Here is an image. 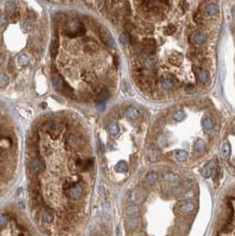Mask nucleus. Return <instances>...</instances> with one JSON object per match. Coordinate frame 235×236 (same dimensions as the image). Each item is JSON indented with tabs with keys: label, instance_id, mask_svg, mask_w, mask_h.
Listing matches in <instances>:
<instances>
[{
	"label": "nucleus",
	"instance_id": "f257e3e1",
	"mask_svg": "<svg viewBox=\"0 0 235 236\" xmlns=\"http://www.w3.org/2000/svg\"><path fill=\"white\" fill-rule=\"evenodd\" d=\"M85 27L83 22H79L78 20H70L66 23L63 33L66 37L69 38H75L76 37H82L85 34Z\"/></svg>",
	"mask_w": 235,
	"mask_h": 236
},
{
	"label": "nucleus",
	"instance_id": "f03ea898",
	"mask_svg": "<svg viewBox=\"0 0 235 236\" xmlns=\"http://www.w3.org/2000/svg\"><path fill=\"white\" fill-rule=\"evenodd\" d=\"M44 128H46V131L53 139H56L63 129V124L59 121H51L45 124Z\"/></svg>",
	"mask_w": 235,
	"mask_h": 236
},
{
	"label": "nucleus",
	"instance_id": "7ed1b4c3",
	"mask_svg": "<svg viewBox=\"0 0 235 236\" xmlns=\"http://www.w3.org/2000/svg\"><path fill=\"white\" fill-rule=\"evenodd\" d=\"M100 38L101 39L102 42L108 47H110V48H115L116 47V44H115V42L114 38H113L112 35H111L110 31L107 29V28H100Z\"/></svg>",
	"mask_w": 235,
	"mask_h": 236
},
{
	"label": "nucleus",
	"instance_id": "20e7f679",
	"mask_svg": "<svg viewBox=\"0 0 235 236\" xmlns=\"http://www.w3.org/2000/svg\"><path fill=\"white\" fill-rule=\"evenodd\" d=\"M141 46H142L141 49L143 50V52L148 55L154 54L156 51V43H155V40L154 38H144L142 40Z\"/></svg>",
	"mask_w": 235,
	"mask_h": 236
},
{
	"label": "nucleus",
	"instance_id": "39448f33",
	"mask_svg": "<svg viewBox=\"0 0 235 236\" xmlns=\"http://www.w3.org/2000/svg\"><path fill=\"white\" fill-rule=\"evenodd\" d=\"M65 194L72 200H78L82 198L84 194V188L79 184H73V186Z\"/></svg>",
	"mask_w": 235,
	"mask_h": 236
},
{
	"label": "nucleus",
	"instance_id": "423d86ee",
	"mask_svg": "<svg viewBox=\"0 0 235 236\" xmlns=\"http://www.w3.org/2000/svg\"><path fill=\"white\" fill-rule=\"evenodd\" d=\"M94 161L93 159H80L77 158L75 161V165L80 172H88L93 167Z\"/></svg>",
	"mask_w": 235,
	"mask_h": 236
},
{
	"label": "nucleus",
	"instance_id": "0eeeda50",
	"mask_svg": "<svg viewBox=\"0 0 235 236\" xmlns=\"http://www.w3.org/2000/svg\"><path fill=\"white\" fill-rule=\"evenodd\" d=\"M30 171L34 174H39L45 170V163L41 158H35L30 162Z\"/></svg>",
	"mask_w": 235,
	"mask_h": 236
},
{
	"label": "nucleus",
	"instance_id": "6e6552de",
	"mask_svg": "<svg viewBox=\"0 0 235 236\" xmlns=\"http://www.w3.org/2000/svg\"><path fill=\"white\" fill-rule=\"evenodd\" d=\"M52 74H53V77H52L53 85H54V87L58 90V89H59V88L61 87V85H63L65 80L63 79V77L61 76V75L58 72L57 69H55L54 66L52 67Z\"/></svg>",
	"mask_w": 235,
	"mask_h": 236
},
{
	"label": "nucleus",
	"instance_id": "1a4fd4ad",
	"mask_svg": "<svg viewBox=\"0 0 235 236\" xmlns=\"http://www.w3.org/2000/svg\"><path fill=\"white\" fill-rule=\"evenodd\" d=\"M126 200L130 203H138L142 200V194L138 189H133L128 192L126 195Z\"/></svg>",
	"mask_w": 235,
	"mask_h": 236
},
{
	"label": "nucleus",
	"instance_id": "9d476101",
	"mask_svg": "<svg viewBox=\"0 0 235 236\" xmlns=\"http://www.w3.org/2000/svg\"><path fill=\"white\" fill-rule=\"evenodd\" d=\"M216 164L214 163V162H208V163L203 167L202 170V175L203 177L208 178L214 176L216 174Z\"/></svg>",
	"mask_w": 235,
	"mask_h": 236
},
{
	"label": "nucleus",
	"instance_id": "9b49d317",
	"mask_svg": "<svg viewBox=\"0 0 235 236\" xmlns=\"http://www.w3.org/2000/svg\"><path fill=\"white\" fill-rule=\"evenodd\" d=\"M195 209V205L192 202H184L179 205V211L183 214H192Z\"/></svg>",
	"mask_w": 235,
	"mask_h": 236
},
{
	"label": "nucleus",
	"instance_id": "f8f14e48",
	"mask_svg": "<svg viewBox=\"0 0 235 236\" xmlns=\"http://www.w3.org/2000/svg\"><path fill=\"white\" fill-rule=\"evenodd\" d=\"M161 85L163 90L165 91H171L174 88L175 86V80L173 77H169V76H165L162 77L161 81Z\"/></svg>",
	"mask_w": 235,
	"mask_h": 236
},
{
	"label": "nucleus",
	"instance_id": "ddd939ff",
	"mask_svg": "<svg viewBox=\"0 0 235 236\" xmlns=\"http://www.w3.org/2000/svg\"><path fill=\"white\" fill-rule=\"evenodd\" d=\"M58 91L61 94H63L64 96L69 97V98H71V97H73V95H74V89L67 82L63 83V85H61V87L59 89H58Z\"/></svg>",
	"mask_w": 235,
	"mask_h": 236
},
{
	"label": "nucleus",
	"instance_id": "4468645a",
	"mask_svg": "<svg viewBox=\"0 0 235 236\" xmlns=\"http://www.w3.org/2000/svg\"><path fill=\"white\" fill-rule=\"evenodd\" d=\"M84 50L86 54H96L99 50V45L96 43L90 41V42H86V44L84 46Z\"/></svg>",
	"mask_w": 235,
	"mask_h": 236
},
{
	"label": "nucleus",
	"instance_id": "2eb2a0df",
	"mask_svg": "<svg viewBox=\"0 0 235 236\" xmlns=\"http://www.w3.org/2000/svg\"><path fill=\"white\" fill-rule=\"evenodd\" d=\"M58 49H59V39L57 36H54L51 43V46H50V54L52 58L56 57V55L58 54Z\"/></svg>",
	"mask_w": 235,
	"mask_h": 236
},
{
	"label": "nucleus",
	"instance_id": "dca6fc26",
	"mask_svg": "<svg viewBox=\"0 0 235 236\" xmlns=\"http://www.w3.org/2000/svg\"><path fill=\"white\" fill-rule=\"evenodd\" d=\"M126 115L131 120H137L140 116V111L137 107H130L126 110Z\"/></svg>",
	"mask_w": 235,
	"mask_h": 236
},
{
	"label": "nucleus",
	"instance_id": "f3484780",
	"mask_svg": "<svg viewBox=\"0 0 235 236\" xmlns=\"http://www.w3.org/2000/svg\"><path fill=\"white\" fill-rule=\"evenodd\" d=\"M158 179V173L155 171H150L145 177V182L147 185H154Z\"/></svg>",
	"mask_w": 235,
	"mask_h": 236
},
{
	"label": "nucleus",
	"instance_id": "a211bd4d",
	"mask_svg": "<svg viewBox=\"0 0 235 236\" xmlns=\"http://www.w3.org/2000/svg\"><path fill=\"white\" fill-rule=\"evenodd\" d=\"M109 97H110V92H109V91H108L107 89H106V88H103V89H101L100 91L98 93V95H97V103H99V102H100V103H105V101L107 100Z\"/></svg>",
	"mask_w": 235,
	"mask_h": 236
},
{
	"label": "nucleus",
	"instance_id": "6ab92c4d",
	"mask_svg": "<svg viewBox=\"0 0 235 236\" xmlns=\"http://www.w3.org/2000/svg\"><path fill=\"white\" fill-rule=\"evenodd\" d=\"M202 124L203 130L206 133H208L210 132L214 128V124L212 122V120L209 117H204L202 118Z\"/></svg>",
	"mask_w": 235,
	"mask_h": 236
},
{
	"label": "nucleus",
	"instance_id": "aec40b11",
	"mask_svg": "<svg viewBox=\"0 0 235 236\" xmlns=\"http://www.w3.org/2000/svg\"><path fill=\"white\" fill-rule=\"evenodd\" d=\"M140 212V209L138 205H130L126 209V214L130 218H134L137 217Z\"/></svg>",
	"mask_w": 235,
	"mask_h": 236
},
{
	"label": "nucleus",
	"instance_id": "412c9836",
	"mask_svg": "<svg viewBox=\"0 0 235 236\" xmlns=\"http://www.w3.org/2000/svg\"><path fill=\"white\" fill-rule=\"evenodd\" d=\"M196 75H197L198 79L200 82H202L203 84L207 83L208 80V73L207 70L204 69H198L196 71Z\"/></svg>",
	"mask_w": 235,
	"mask_h": 236
},
{
	"label": "nucleus",
	"instance_id": "4be33fe9",
	"mask_svg": "<svg viewBox=\"0 0 235 236\" xmlns=\"http://www.w3.org/2000/svg\"><path fill=\"white\" fill-rule=\"evenodd\" d=\"M169 61L172 65L179 66L182 63V61H183V56L179 54H172V55L170 56V58H169Z\"/></svg>",
	"mask_w": 235,
	"mask_h": 236
},
{
	"label": "nucleus",
	"instance_id": "5701e85b",
	"mask_svg": "<svg viewBox=\"0 0 235 236\" xmlns=\"http://www.w3.org/2000/svg\"><path fill=\"white\" fill-rule=\"evenodd\" d=\"M115 172H119V173H125L128 172V164L127 162L124 161H120L116 163V165L115 166Z\"/></svg>",
	"mask_w": 235,
	"mask_h": 236
},
{
	"label": "nucleus",
	"instance_id": "b1692460",
	"mask_svg": "<svg viewBox=\"0 0 235 236\" xmlns=\"http://www.w3.org/2000/svg\"><path fill=\"white\" fill-rule=\"evenodd\" d=\"M219 12V7L217 5H215V4H209L208 6H206L205 7V13L208 14V15H214V14H217Z\"/></svg>",
	"mask_w": 235,
	"mask_h": 236
},
{
	"label": "nucleus",
	"instance_id": "393cba45",
	"mask_svg": "<svg viewBox=\"0 0 235 236\" xmlns=\"http://www.w3.org/2000/svg\"><path fill=\"white\" fill-rule=\"evenodd\" d=\"M193 40H194L195 43L199 44H203L206 41V35L203 32H201V31L196 32L193 36Z\"/></svg>",
	"mask_w": 235,
	"mask_h": 236
},
{
	"label": "nucleus",
	"instance_id": "a878e982",
	"mask_svg": "<svg viewBox=\"0 0 235 236\" xmlns=\"http://www.w3.org/2000/svg\"><path fill=\"white\" fill-rule=\"evenodd\" d=\"M163 179H165L167 181H170V182H176L179 179V176L173 172H166L163 175Z\"/></svg>",
	"mask_w": 235,
	"mask_h": 236
},
{
	"label": "nucleus",
	"instance_id": "bb28decb",
	"mask_svg": "<svg viewBox=\"0 0 235 236\" xmlns=\"http://www.w3.org/2000/svg\"><path fill=\"white\" fill-rule=\"evenodd\" d=\"M194 150L198 153H202L205 150V142L202 140H197L194 142Z\"/></svg>",
	"mask_w": 235,
	"mask_h": 236
},
{
	"label": "nucleus",
	"instance_id": "cd10ccee",
	"mask_svg": "<svg viewBox=\"0 0 235 236\" xmlns=\"http://www.w3.org/2000/svg\"><path fill=\"white\" fill-rule=\"evenodd\" d=\"M107 130H108V132L111 135H113V136H116V135L119 133V131H120L117 124H115V123H114V122L108 124Z\"/></svg>",
	"mask_w": 235,
	"mask_h": 236
},
{
	"label": "nucleus",
	"instance_id": "c85d7f7f",
	"mask_svg": "<svg viewBox=\"0 0 235 236\" xmlns=\"http://www.w3.org/2000/svg\"><path fill=\"white\" fill-rule=\"evenodd\" d=\"M54 219V216L53 214V212H51V211H44L42 215V220H43V222L44 223H46V224H49V223H51V222H53Z\"/></svg>",
	"mask_w": 235,
	"mask_h": 236
},
{
	"label": "nucleus",
	"instance_id": "c756f323",
	"mask_svg": "<svg viewBox=\"0 0 235 236\" xmlns=\"http://www.w3.org/2000/svg\"><path fill=\"white\" fill-rule=\"evenodd\" d=\"M221 154L224 158L229 157L230 154H231V146H230L229 142H225L224 145L222 146L221 147Z\"/></svg>",
	"mask_w": 235,
	"mask_h": 236
},
{
	"label": "nucleus",
	"instance_id": "7c9ffc66",
	"mask_svg": "<svg viewBox=\"0 0 235 236\" xmlns=\"http://www.w3.org/2000/svg\"><path fill=\"white\" fill-rule=\"evenodd\" d=\"M176 160L180 162H185L187 160V153L185 150H177L176 152Z\"/></svg>",
	"mask_w": 235,
	"mask_h": 236
},
{
	"label": "nucleus",
	"instance_id": "2f4dec72",
	"mask_svg": "<svg viewBox=\"0 0 235 236\" xmlns=\"http://www.w3.org/2000/svg\"><path fill=\"white\" fill-rule=\"evenodd\" d=\"M155 63H156V60H155V58L154 57H149V58H147V59H146L145 66H146V69H154V67L155 66Z\"/></svg>",
	"mask_w": 235,
	"mask_h": 236
},
{
	"label": "nucleus",
	"instance_id": "473e14b6",
	"mask_svg": "<svg viewBox=\"0 0 235 236\" xmlns=\"http://www.w3.org/2000/svg\"><path fill=\"white\" fill-rule=\"evenodd\" d=\"M119 40H120V42L123 44H127L130 42V37L129 33H122L120 35V37H119Z\"/></svg>",
	"mask_w": 235,
	"mask_h": 236
},
{
	"label": "nucleus",
	"instance_id": "72a5a7b5",
	"mask_svg": "<svg viewBox=\"0 0 235 236\" xmlns=\"http://www.w3.org/2000/svg\"><path fill=\"white\" fill-rule=\"evenodd\" d=\"M33 22L29 20H26L22 24V28L25 32H29L33 29Z\"/></svg>",
	"mask_w": 235,
	"mask_h": 236
},
{
	"label": "nucleus",
	"instance_id": "f704fd0d",
	"mask_svg": "<svg viewBox=\"0 0 235 236\" xmlns=\"http://www.w3.org/2000/svg\"><path fill=\"white\" fill-rule=\"evenodd\" d=\"M9 84V77L8 75L5 74V73H1L0 74V86L4 87L6 86Z\"/></svg>",
	"mask_w": 235,
	"mask_h": 236
},
{
	"label": "nucleus",
	"instance_id": "c9c22d12",
	"mask_svg": "<svg viewBox=\"0 0 235 236\" xmlns=\"http://www.w3.org/2000/svg\"><path fill=\"white\" fill-rule=\"evenodd\" d=\"M6 11L9 13H13L15 12V2L8 1L6 4Z\"/></svg>",
	"mask_w": 235,
	"mask_h": 236
},
{
	"label": "nucleus",
	"instance_id": "e433bc0d",
	"mask_svg": "<svg viewBox=\"0 0 235 236\" xmlns=\"http://www.w3.org/2000/svg\"><path fill=\"white\" fill-rule=\"evenodd\" d=\"M18 62L22 66H26L29 62V58L28 57V55H26V54H21L18 57Z\"/></svg>",
	"mask_w": 235,
	"mask_h": 236
},
{
	"label": "nucleus",
	"instance_id": "4c0bfd02",
	"mask_svg": "<svg viewBox=\"0 0 235 236\" xmlns=\"http://www.w3.org/2000/svg\"><path fill=\"white\" fill-rule=\"evenodd\" d=\"M186 113L184 112V111H182V110L176 111V112L174 114V115H173V117H174V119H175L176 121H182V120H184V119L186 118Z\"/></svg>",
	"mask_w": 235,
	"mask_h": 236
},
{
	"label": "nucleus",
	"instance_id": "58836bf2",
	"mask_svg": "<svg viewBox=\"0 0 235 236\" xmlns=\"http://www.w3.org/2000/svg\"><path fill=\"white\" fill-rule=\"evenodd\" d=\"M176 31V27H175L174 25H172V24H170V25H168V26L165 28V29H164V34L168 35V36H171V35L175 34Z\"/></svg>",
	"mask_w": 235,
	"mask_h": 236
},
{
	"label": "nucleus",
	"instance_id": "ea45409f",
	"mask_svg": "<svg viewBox=\"0 0 235 236\" xmlns=\"http://www.w3.org/2000/svg\"><path fill=\"white\" fill-rule=\"evenodd\" d=\"M8 222V217L6 214H0V228L5 227Z\"/></svg>",
	"mask_w": 235,
	"mask_h": 236
},
{
	"label": "nucleus",
	"instance_id": "a19ab883",
	"mask_svg": "<svg viewBox=\"0 0 235 236\" xmlns=\"http://www.w3.org/2000/svg\"><path fill=\"white\" fill-rule=\"evenodd\" d=\"M193 21L194 22L198 24V25H202V18L201 16V14H199L198 13H194V14H193Z\"/></svg>",
	"mask_w": 235,
	"mask_h": 236
},
{
	"label": "nucleus",
	"instance_id": "79ce46f5",
	"mask_svg": "<svg viewBox=\"0 0 235 236\" xmlns=\"http://www.w3.org/2000/svg\"><path fill=\"white\" fill-rule=\"evenodd\" d=\"M20 18H21V13L18 11H15L14 13H11V15H10L11 22H17V21H19Z\"/></svg>",
	"mask_w": 235,
	"mask_h": 236
},
{
	"label": "nucleus",
	"instance_id": "37998d69",
	"mask_svg": "<svg viewBox=\"0 0 235 236\" xmlns=\"http://www.w3.org/2000/svg\"><path fill=\"white\" fill-rule=\"evenodd\" d=\"M124 27H125V29L128 31L129 33L130 32H131L132 30L134 29V25L131 23L130 22H125V24H124Z\"/></svg>",
	"mask_w": 235,
	"mask_h": 236
},
{
	"label": "nucleus",
	"instance_id": "c03bdc74",
	"mask_svg": "<svg viewBox=\"0 0 235 236\" xmlns=\"http://www.w3.org/2000/svg\"><path fill=\"white\" fill-rule=\"evenodd\" d=\"M194 196H195V192H194V190H189V191H187L186 193H185V195H184V197L186 199H192Z\"/></svg>",
	"mask_w": 235,
	"mask_h": 236
},
{
	"label": "nucleus",
	"instance_id": "a18cd8bd",
	"mask_svg": "<svg viewBox=\"0 0 235 236\" xmlns=\"http://www.w3.org/2000/svg\"><path fill=\"white\" fill-rule=\"evenodd\" d=\"M73 184H74V183L69 182V181H66V182L63 184V191H64V193H66L69 191V189L73 186Z\"/></svg>",
	"mask_w": 235,
	"mask_h": 236
},
{
	"label": "nucleus",
	"instance_id": "49530a36",
	"mask_svg": "<svg viewBox=\"0 0 235 236\" xmlns=\"http://www.w3.org/2000/svg\"><path fill=\"white\" fill-rule=\"evenodd\" d=\"M172 192L173 193L175 194V195H181L182 193H184V191H183V188L179 187H174L172 189Z\"/></svg>",
	"mask_w": 235,
	"mask_h": 236
},
{
	"label": "nucleus",
	"instance_id": "de8ad7c7",
	"mask_svg": "<svg viewBox=\"0 0 235 236\" xmlns=\"http://www.w3.org/2000/svg\"><path fill=\"white\" fill-rule=\"evenodd\" d=\"M185 90L186 91L187 93H192L194 90H195V87L193 85H191V84H189V85H186V88H185Z\"/></svg>",
	"mask_w": 235,
	"mask_h": 236
},
{
	"label": "nucleus",
	"instance_id": "09e8293b",
	"mask_svg": "<svg viewBox=\"0 0 235 236\" xmlns=\"http://www.w3.org/2000/svg\"><path fill=\"white\" fill-rule=\"evenodd\" d=\"M6 23V17L5 14L3 13H0V27H3L5 26Z\"/></svg>",
	"mask_w": 235,
	"mask_h": 236
},
{
	"label": "nucleus",
	"instance_id": "8fccbe9b",
	"mask_svg": "<svg viewBox=\"0 0 235 236\" xmlns=\"http://www.w3.org/2000/svg\"><path fill=\"white\" fill-rule=\"evenodd\" d=\"M105 103H100V102H99V103H97V109L98 110H100V111H103L104 109H105Z\"/></svg>",
	"mask_w": 235,
	"mask_h": 236
},
{
	"label": "nucleus",
	"instance_id": "3c124183",
	"mask_svg": "<svg viewBox=\"0 0 235 236\" xmlns=\"http://www.w3.org/2000/svg\"><path fill=\"white\" fill-rule=\"evenodd\" d=\"M114 63H115V66L118 68L119 63H120V59H119V57L117 55H115V57H114Z\"/></svg>",
	"mask_w": 235,
	"mask_h": 236
},
{
	"label": "nucleus",
	"instance_id": "603ef678",
	"mask_svg": "<svg viewBox=\"0 0 235 236\" xmlns=\"http://www.w3.org/2000/svg\"><path fill=\"white\" fill-rule=\"evenodd\" d=\"M6 137H7V136H6V134L5 133V131L0 128V140L6 139Z\"/></svg>",
	"mask_w": 235,
	"mask_h": 236
},
{
	"label": "nucleus",
	"instance_id": "864d4df0",
	"mask_svg": "<svg viewBox=\"0 0 235 236\" xmlns=\"http://www.w3.org/2000/svg\"><path fill=\"white\" fill-rule=\"evenodd\" d=\"M8 69H9L10 72H12L13 70L14 69V66H13V65H12V62H10V64H9V66H8Z\"/></svg>",
	"mask_w": 235,
	"mask_h": 236
},
{
	"label": "nucleus",
	"instance_id": "5fc2aeb1",
	"mask_svg": "<svg viewBox=\"0 0 235 236\" xmlns=\"http://www.w3.org/2000/svg\"><path fill=\"white\" fill-rule=\"evenodd\" d=\"M116 236H121V231H120L119 227L116 228Z\"/></svg>",
	"mask_w": 235,
	"mask_h": 236
},
{
	"label": "nucleus",
	"instance_id": "6e6d98bb",
	"mask_svg": "<svg viewBox=\"0 0 235 236\" xmlns=\"http://www.w3.org/2000/svg\"><path fill=\"white\" fill-rule=\"evenodd\" d=\"M232 131H233V132H234V133H235V126H234V127H233V130H232Z\"/></svg>",
	"mask_w": 235,
	"mask_h": 236
}]
</instances>
